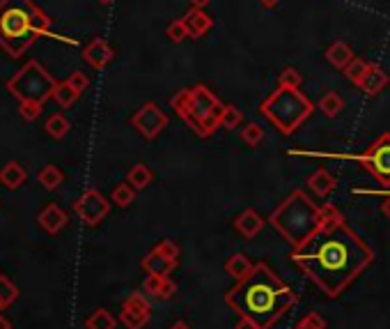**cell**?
I'll return each instance as SVG.
<instances>
[{
	"instance_id": "52a82bcc",
	"label": "cell",
	"mask_w": 390,
	"mask_h": 329,
	"mask_svg": "<svg viewBox=\"0 0 390 329\" xmlns=\"http://www.w3.org/2000/svg\"><path fill=\"white\" fill-rule=\"evenodd\" d=\"M58 86L49 71H46L37 60L25 62V65L16 71L12 79H7V93L21 102H35V104H42L53 99V90Z\"/></svg>"
},
{
	"instance_id": "8992f818",
	"label": "cell",
	"mask_w": 390,
	"mask_h": 329,
	"mask_svg": "<svg viewBox=\"0 0 390 329\" xmlns=\"http://www.w3.org/2000/svg\"><path fill=\"white\" fill-rule=\"evenodd\" d=\"M259 111H262V115L278 132L290 136L312 115L314 106L299 88L278 86L276 93H271L262 104H259Z\"/></svg>"
},
{
	"instance_id": "3957f363",
	"label": "cell",
	"mask_w": 390,
	"mask_h": 329,
	"mask_svg": "<svg viewBox=\"0 0 390 329\" xmlns=\"http://www.w3.org/2000/svg\"><path fill=\"white\" fill-rule=\"evenodd\" d=\"M51 25V16L35 0H0V49L9 58H21L40 37L78 44L76 40L55 35Z\"/></svg>"
},
{
	"instance_id": "4dcf8cb0",
	"label": "cell",
	"mask_w": 390,
	"mask_h": 329,
	"mask_svg": "<svg viewBox=\"0 0 390 329\" xmlns=\"http://www.w3.org/2000/svg\"><path fill=\"white\" fill-rule=\"evenodd\" d=\"M18 299V288L9 281L5 274H0V308H7Z\"/></svg>"
},
{
	"instance_id": "ac0fdd59",
	"label": "cell",
	"mask_w": 390,
	"mask_h": 329,
	"mask_svg": "<svg viewBox=\"0 0 390 329\" xmlns=\"http://www.w3.org/2000/svg\"><path fill=\"white\" fill-rule=\"evenodd\" d=\"M143 290L147 295H152L156 299H170L177 292V283L170 281L168 277H156V274H147V279L143 283Z\"/></svg>"
},
{
	"instance_id": "f1b7e54d",
	"label": "cell",
	"mask_w": 390,
	"mask_h": 329,
	"mask_svg": "<svg viewBox=\"0 0 390 329\" xmlns=\"http://www.w3.org/2000/svg\"><path fill=\"white\" fill-rule=\"evenodd\" d=\"M110 200H113V203L119 205V207H129L136 200V189L129 185V182H122V185H117L113 189V196H110Z\"/></svg>"
},
{
	"instance_id": "60d3db41",
	"label": "cell",
	"mask_w": 390,
	"mask_h": 329,
	"mask_svg": "<svg viewBox=\"0 0 390 329\" xmlns=\"http://www.w3.org/2000/svg\"><path fill=\"white\" fill-rule=\"evenodd\" d=\"M193 10H207V5L211 3V0H189Z\"/></svg>"
},
{
	"instance_id": "6da1fadb",
	"label": "cell",
	"mask_w": 390,
	"mask_h": 329,
	"mask_svg": "<svg viewBox=\"0 0 390 329\" xmlns=\"http://www.w3.org/2000/svg\"><path fill=\"white\" fill-rule=\"evenodd\" d=\"M290 258L324 295L336 299L372 265L374 253L340 209L326 203L317 231L292 249Z\"/></svg>"
},
{
	"instance_id": "484cf974",
	"label": "cell",
	"mask_w": 390,
	"mask_h": 329,
	"mask_svg": "<svg viewBox=\"0 0 390 329\" xmlns=\"http://www.w3.org/2000/svg\"><path fill=\"white\" fill-rule=\"evenodd\" d=\"M44 129H46V134L51 136V139L60 141V139H64V136L69 134L71 122H69L67 117H64L62 113H55V115H51V117H49V120H46Z\"/></svg>"
},
{
	"instance_id": "8fae6325",
	"label": "cell",
	"mask_w": 390,
	"mask_h": 329,
	"mask_svg": "<svg viewBox=\"0 0 390 329\" xmlns=\"http://www.w3.org/2000/svg\"><path fill=\"white\" fill-rule=\"evenodd\" d=\"M152 318V306L150 299H147L143 292H131L124 304H122V313H119V323L126 329H143Z\"/></svg>"
},
{
	"instance_id": "2e32d148",
	"label": "cell",
	"mask_w": 390,
	"mask_h": 329,
	"mask_svg": "<svg viewBox=\"0 0 390 329\" xmlns=\"http://www.w3.org/2000/svg\"><path fill=\"white\" fill-rule=\"evenodd\" d=\"M388 83H390V79H388L386 71L379 65H370L363 81L358 83V88H360V93H365L367 97H377Z\"/></svg>"
},
{
	"instance_id": "ab89813d",
	"label": "cell",
	"mask_w": 390,
	"mask_h": 329,
	"mask_svg": "<svg viewBox=\"0 0 390 329\" xmlns=\"http://www.w3.org/2000/svg\"><path fill=\"white\" fill-rule=\"evenodd\" d=\"M235 329H259V325L250 318H239V323H237Z\"/></svg>"
},
{
	"instance_id": "7a4b0ae2",
	"label": "cell",
	"mask_w": 390,
	"mask_h": 329,
	"mask_svg": "<svg viewBox=\"0 0 390 329\" xmlns=\"http://www.w3.org/2000/svg\"><path fill=\"white\" fill-rule=\"evenodd\" d=\"M225 304L239 318L255 320L259 329H271L287 311L299 304V295L266 262L259 260L246 279L228 290Z\"/></svg>"
},
{
	"instance_id": "83f0119b",
	"label": "cell",
	"mask_w": 390,
	"mask_h": 329,
	"mask_svg": "<svg viewBox=\"0 0 390 329\" xmlns=\"http://www.w3.org/2000/svg\"><path fill=\"white\" fill-rule=\"evenodd\" d=\"M317 106H319V111L326 115V117H336L342 111V108H345V99H342L338 93H333V90H331V93H326V95L319 99Z\"/></svg>"
},
{
	"instance_id": "4fadbf2b",
	"label": "cell",
	"mask_w": 390,
	"mask_h": 329,
	"mask_svg": "<svg viewBox=\"0 0 390 329\" xmlns=\"http://www.w3.org/2000/svg\"><path fill=\"white\" fill-rule=\"evenodd\" d=\"M37 221H40L42 231H46L49 235H58L62 228L69 224V217H67L64 209H60L55 203H49L40 212V217H37Z\"/></svg>"
},
{
	"instance_id": "ffe728a7",
	"label": "cell",
	"mask_w": 390,
	"mask_h": 329,
	"mask_svg": "<svg viewBox=\"0 0 390 329\" xmlns=\"http://www.w3.org/2000/svg\"><path fill=\"white\" fill-rule=\"evenodd\" d=\"M28 173L18 161H9L0 168V185L7 187V189H18L25 182Z\"/></svg>"
},
{
	"instance_id": "f35d334b",
	"label": "cell",
	"mask_w": 390,
	"mask_h": 329,
	"mask_svg": "<svg viewBox=\"0 0 390 329\" xmlns=\"http://www.w3.org/2000/svg\"><path fill=\"white\" fill-rule=\"evenodd\" d=\"M154 249H159L163 255H168V258H175V260H179V246L175 244L172 240H161L159 244L154 246Z\"/></svg>"
},
{
	"instance_id": "7c38bea8",
	"label": "cell",
	"mask_w": 390,
	"mask_h": 329,
	"mask_svg": "<svg viewBox=\"0 0 390 329\" xmlns=\"http://www.w3.org/2000/svg\"><path fill=\"white\" fill-rule=\"evenodd\" d=\"M113 58H115V51L104 37H95L85 49H83V60H85L92 69H99V71L106 69L110 62H113Z\"/></svg>"
},
{
	"instance_id": "d6a6232c",
	"label": "cell",
	"mask_w": 390,
	"mask_h": 329,
	"mask_svg": "<svg viewBox=\"0 0 390 329\" xmlns=\"http://www.w3.org/2000/svg\"><path fill=\"white\" fill-rule=\"evenodd\" d=\"M367 62L365 60H360V58H354L349 62V65L342 69L345 71V76H347V81L349 83H354V86H358L360 81H363V76H365V71H367Z\"/></svg>"
},
{
	"instance_id": "d4e9b609",
	"label": "cell",
	"mask_w": 390,
	"mask_h": 329,
	"mask_svg": "<svg viewBox=\"0 0 390 329\" xmlns=\"http://www.w3.org/2000/svg\"><path fill=\"white\" fill-rule=\"evenodd\" d=\"M78 97H81V93H76V90H73L67 81H58V86H55V90H53V99L60 108L73 106L78 102Z\"/></svg>"
},
{
	"instance_id": "f546056e",
	"label": "cell",
	"mask_w": 390,
	"mask_h": 329,
	"mask_svg": "<svg viewBox=\"0 0 390 329\" xmlns=\"http://www.w3.org/2000/svg\"><path fill=\"white\" fill-rule=\"evenodd\" d=\"M244 122V113L239 111L235 104H225L223 108V115H220V127L223 129H237Z\"/></svg>"
},
{
	"instance_id": "8d00e7d4",
	"label": "cell",
	"mask_w": 390,
	"mask_h": 329,
	"mask_svg": "<svg viewBox=\"0 0 390 329\" xmlns=\"http://www.w3.org/2000/svg\"><path fill=\"white\" fill-rule=\"evenodd\" d=\"M67 83L76 90V93H85V90L90 88V79H88V74L85 71H81V69H76V71H71L69 74V79H67Z\"/></svg>"
},
{
	"instance_id": "ba28073f",
	"label": "cell",
	"mask_w": 390,
	"mask_h": 329,
	"mask_svg": "<svg viewBox=\"0 0 390 329\" xmlns=\"http://www.w3.org/2000/svg\"><path fill=\"white\" fill-rule=\"evenodd\" d=\"M290 154H305V157H336V159H354L363 166L370 175L382 187L390 189V134H382L379 139L365 148L360 154H331V152H303V150H290Z\"/></svg>"
},
{
	"instance_id": "7402d4cb",
	"label": "cell",
	"mask_w": 390,
	"mask_h": 329,
	"mask_svg": "<svg viewBox=\"0 0 390 329\" xmlns=\"http://www.w3.org/2000/svg\"><path fill=\"white\" fill-rule=\"evenodd\" d=\"M255 267V262H250V258L246 253H235V255H230L228 262H225V272L230 274V277H235L237 281L241 279H246L250 272H253Z\"/></svg>"
},
{
	"instance_id": "f6af8a7d",
	"label": "cell",
	"mask_w": 390,
	"mask_h": 329,
	"mask_svg": "<svg viewBox=\"0 0 390 329\" xmlns=\"http://www.w3.org/2000/svg\"><path fill=\"white\" fill-rule=\"evenodd\" d=\"M0 329H12V325L7 323V320H5V316H3V313H0Z\"/></svg>"
},
{
	"instance_id": "ee69618b",
	"label": "cell",
	"mask_w": 390,
	"mask_h": 329,
	"mask_svg": "<svg viewBox=\"0 0 390 329\" xmlns=\"http://www.w3.org/2000/svg\"><path fill=\"white\" fill-rule=\"evenodd\" d=\"M170 329H191V325L187 323V320H177V323H175Z\"/></svg>"
},
{
	"instance_id": "7bdbcfd3",
	"label": "cell",
	"mask_w": 390,
	"mask_h": 329,
	"mask_svg": "<svg viewBox=\"0 0 390 329\" xmlns=\"http://www.w3.org/2000/svg\"><path fill=\"white\" fill-rule=\"evenodd\" d=\"M382 212L388 217V221H390V194L384 198V203H382Z\"/></svg>"
},
{
	"instance_id": "44dd1931",
	"label": "cell",
	"mask_w": 390,
	"mask_h": 329,
	"mask_svg": "<svg viewBox=\"0 0 390 329\" xmlns=\"http://www.w3.org/2000/svg\"><path fill=\"white\" fill-rule=\"evenodd\" d=\"M324 56H326V60L331 62L333 67L345 69L349 62L354 60V51H351V47H349V44H345V42H333Z\"/></svg>"
},
{
	"instance_id": "1f68e13d",
	"label": "cell",
	"mask_w": 390,
	"mask_h": 329,
	"mask_svg": "<svg viewBox=\"0 0 390 329\" xmlns=\"http://www.w3.org/2000/svg\"><path fill=\"white\" fill-rule=\"evenodd\" d=\"M241 141H244L248 148H257V145L264 141V129L257 122H248L244 129H241Z\"/></svg>"
},
{
	"instance_id": "bcb514c9",
	"label": "cell",
	"mask_w": 390,
	"mask_h": 329,
	"mask_svg": "<svg viewBox=\"0 0 390 329\" xmlns=\"http://www.w3.org/2000/svg\"><path fill=\"white\" fill-rule=\"evenodd\" d=\"M97 3H101V5H110L113 0H97Z\"/></svg>"
},
{
	"instance_id": "d590c367",
	"label": "cell",
	"mask_w": 390,
	"mask_h": 329,
	"mask_svg": "<svg viewBox=\"0 0 390 329\" xmlns=\"http://www.w3.org/2000/svg\"><path fill=\"white\" fill-rule=\"evenodd\" d=\"M294 329H326V320H324L317 311H310V313H305V318L299 320V325Z\"/></svg>"
},
{
	"instance_id": "603a6c76",
	"label": "cell",
	"mask_w": 390,
	"mask_h": 329,
	"mask_svg": "<svg viewBox=\"0 0 390 329\" xmlns=\"http://www.w3.org/2000/svg\"><path fill=\"white\" fill-rule=\"evenodd\" d=\"M152 180H154V173L150 171V166H145V163H136V166H131V171L126 173V182H129V185H131L136 191L150 187Z\"/></svg>"
},
{
	"instance_id": "5bb4252c",
	"label": "cell",
	"mask_w": 390,
	"mask_h": 329,
	"mask_svg": "<svg viewBox=\"0 0 390 329\" xmlns=\"http://www.w3.org/2000/svg\"><path fill=\"white\" fill-rule=\"evenodd\" d=\"M182 21L187 23V30H189L191 40H200V37H204V35L213 28L211 16L204 10H193V7H191V12H187L182 16Z\"/></svg>"
},
{
	"instance_id": "e0dca14e",
	"label": "cell",
	"mask_w": 390,
	"mask_h": 329,
	"mask_svg": "<svg viewBox=\"0 0 390 329\" xmlns=\"http://www.w3.org/2000/svg\"><path fill=\"white\" fill-rule=\"evenodd\" d=\"M264 219L259 217L255 209H244L237 219H235V228H237V233L241 237H246V240H253L255 235H259V231L264 228Z\"/></svg>"
},
{
	"instance_id": "74e56055",
	"label": "cell",
	"mask_w": 390,
	"mask_h": 329,
	"mask_svg": "<svg viewBox=\"0 0 390 329\" xmlns=\"http://www.w3.org/2000/svg\"><path fill=\"white\" fill-rule=\"evenodd\" d=\"M18 111H21V117L28 122L37 120L42 115V104H35V102H21L18 104Z\"/></svg>"
},
{
	"instance_id": "d6986e66",
	"label": "cell",
	"mask_w": 390,
	"mask_h": 329,
	"mask_svg": "<svg viewBox=\"0 0 390 329\" xmlns=\"http://www.w3.org/2000/svg\"><path fill=\"white\" fill-rule=\"evenodd\" d=\"M308 187L314 191V196L326 198V196L333 194V191H336L338 182H336V178H333L326 168H319V171H314L312 175L308 178Z\"/></svg>"
},
{
	"instance_id": "277c9868",
	"label": "cell",
	"mask_w": 390,
	"mask_h": 329,
	"mask_svg": "<svg viewBox=\"0 0 390 329\" xmlns=\"http://www.w3.org/2000/svg\"><path fill=\"white\" fill-rule=\"evenodd\" d=\"M321 217H324V205H317L305 191L296 189L273 209L271 217H268V224L276 228L278 235L292 249H296V246H301L317 231V226L321 224Z\"/></svg>"
},
{
	"instance_id": "b9f144b4",
	"label": "cell",
	"mask_w": 390,
	"mask_h": 329,
	"mask_svg": "<svg viewBox=\"0 0 390 329\" xmlns=\"http://www.w3.org/2000/svg\"><path fill=\"white\" fill-rule=\"evenodd\" d=\"M259 5L266 7V10H273V7L280 5V0H259Z\"/></svg>"
},
{
	"instance_id": "e575fe53",
	"label": "cell",
	"mask_w": 390,
	"mask_h": 329,
	"mask_svg": "<svg viewBox=\"0 0 390 329\" xmlns=\"http://www.w3.org/2000/svg\"><path fill=\"white\" fill-rule=\"evenodd\" d=\"M165 37H168L170 42L175 44H179L189 37V30H187V23H184L182 19H175L170 25H168V30H165Z\"/></svg>"
},
{
	"instance_id": "30bf717a",
	"label": "cell",
	"mask_w": 390,
	"mask_h": 329,
	"mask_svg": "<svg viewBox=\"0 0 390 329\" xmlns=\"http://www.w3.org/2000/svg\"><path fill=\"white\" fill-rule=\"evenodd\" d=\"M73 212L78 214V219L88 226H99L110 212L108 198L97 189H88L76 203H73Z\"/></svg>"
},
{
	"instance_id": "cb8c5ba5",
	"label": "cell",
	"mask_w": 390,
	"mask_h": 329,
	"mask_svg": "<svg viewBox=\"0 0 390 329\" xmlns=\"http://www.w3.org/2000/svg\"><path fill=\"white\" fill-rule=\"evenodd\" d=\"M37 180H40V185L46 189V191H55L62 182H64V173L55 166V163H49V166H44L40 171V175H37Z\"/></svg>"
},
{
	"instance_id": "4316f807",
	"label": "cell",
	"mask_w": 390,
	"mask_h": 329,
	"mask_svg": "<svg viewBox=\"0 0 390 329\" xmlns=\"http://www.w3.org/2000/svg\"><path fill=\"white\" fill-rule=\"evenodd\" d=\"M85 327L88 329H115L117 327V320L113 318V313L106 308H97L92 311L90 318L85 320Z\"/></svg>"
},
{
	"instance_id": "9a60e30c",
	"label": "cell",
	"mask_w": 390,
	"mask_h": 329,
	"mask_svg": "<svg viewBox=\"0 0 390 329\" xmlns=\"http://www.w3.org/2000/svg\"><path fill=\"white\" fill-rule=\"evenodd\" d=\"M143 270L147 274H156V277H168V274L177 267V260L175 258H168V255H163L159 249H152L150 253L143 258Z\"/></svg>"
},
{
	"instance_id": "5b68a950",
	"label": "cell",
	"mask_w": 390,
	"mask_h": 329,
	"mask_svg": "<svg viewBox=\"0 0 390 329\" xmlns=\"http://www.w3.org/2000/svg\"><path fill=\"white\" fill-rule=\"evenodd\" d=\"M170 106L200 139H209L216 134V129H220V115L225 104H220V99L204 83L179 90L170 99Z\"/></svg>"
},
{
	"instance_id": "9c48e42d",
	"label": "cell",
	"mask_w": 390,
	"mask_h": 329,
	"mask_svg": "<svg viewBox=\"0 0 390 329\" xmlns=\"http://www.w3.org/2000/svg\"><path fill=\"white\" fill-rule=\"evenodd\" d=\"M134 129L147 141H154L165 127H168V113L163 111L159 104H143L138 111L131 115Z\"/></svg>"
},
{
	"instance_id": "836d02e7",
	"label": "cell",
	"mask_w": 390,
	"mask_h": 329,
	"mask_svg": "<svg viewBox=\"0 0 390 329\" xmlns=\"http://www.w3.org/2000/svg\"><path fill=\"white\" fill-rule=\"evenodd\" d=\"M301 83H303V76L296 67H285L280 71V76H278V86L280 88H301Z\"/></svg>"
}]
</instances>
